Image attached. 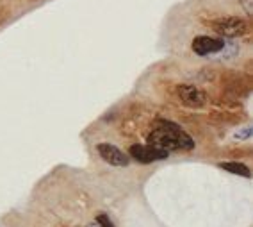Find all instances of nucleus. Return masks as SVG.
I'll list each match as a JSON object with an SVG mask.
<instances>
[{
    "instance_id": "20e7f679",
    "label": "nucleus",
    "mask_w": 253,
    "mask_h": 227,
    "mask_svg": "<svg viewBox=\"0 0 253 227\" xmlns=\"http://www.w3.org/2000/svg\"><path fill=\"white\" fill-rule=\"evenodd\" d=\"M96 150H98L100 158L104 159L105 163L113 165V167H126V165L130 163V158L123 150L111 145V143H98Z\"/></svg>"
},
{
    "instance_id": "39448f33",
    "label": "nucleus",
    "mask_w": 253,
    "mask_h": 227,
    "mask_svg": "<svg viewBox=\"0 0 253 227\" xmlns=\"http://www.w3.org/2000/svg\"><path fill=\"white\" fill-rule=\"evenodd\" d=\"M225 49V41L221 38H209V36H198L193 41V50L198 56H209L216 54L219 50Z\"/></svg>"
},
{
    "instance_id": "7ed1b4c3",
    "label": "nucleus",
    "mask_w": 253,
    "mask_h": 227,
    "mask_svg": "<svg viewBox=\"0 0 253 227\" xmlns=\"http://www.w3.org/2000/svg\"><path fill=\"white\" fill-rule=\"evenodd\" d=\"M130 156L136 161L139 163H154V161H161V159H166L168 158V152L166 150H161L157 147H152V145H132L130 147Z\"/></svg>"
},
{
    "instance_id": "6e6552de",
    "label": "nucleus",
    "mask_w": 253,
    "mask_h": 227,
    "mask_svg": "<svg viewBox=\"0 0 253 227\" xmlns=\"http://www.w3.org/2000/svg\"><path fill=\"white\" fill-rule=\"evenodd\" d=\"M96 222H98L100 227H114L113 220H111V218H109L107 215H104V213H100L98 217H96Z\"/></svg>"
},
{
    "instance_id": "0eeeda50",
    "label": "nucleus",
    "mask_w": 253,
    "mask_h": 227,
    "mask_svg": "<svg viewBox=\"0 0 253 227\" xmlns=\"http://www.w3.org/2000/svg\"><path fill=\"white\" fill-rule=\"evenodd\" d=\"M219 168H223V170H226V172H230V173L243 175V177H250V175H252L250 168L243 163H234V161H232V163H219Z\"/></svg>"
},
{
    "instance_id": "f03ea898",
    "label": "nucleus",
    "mask_w": 253,
    "mask_h": 227,
    "mask_svg": "<svg viewBox=\"0 0 253 227\" xmlns=\"http://www.w3.org/2000/svg\"><path fill=\"white\" fill-rule=\"evenodd\" d=\"M212 29L221 36L237 38L248 32V23L241 18H235V16H226V18H219L212 22Z\"/></svg>"
},
{
    "instance_id": "1a4fd4ad",
    "label": "nucleus",
    "mask_w": 253,
    "mask_h": 227,
    "mask_svg": "<svg viewBox=\"0 0 253 227\" xmlns=\"http://www.w3.org/2000/svg\"><path fill=\"white\" fill-rule=\"evenodd\" d=\"M250 136H252V127H246L244 131H239L237 134H235L237 140H246V138H250Z\"/></svg>"
},
{
    "instance_id": "423d86ee",
    "label": "nucleus",
    "mask_w": 253,
    "mask_h": 227,
    "mask_svg": "<svg viewBox=\"0 0 253 227\" xmlns=\"http://www.w3.org/2000/svg\"><path fill=\"white\" fill-rule=\"evenodd\" d=\"M176 93L180 97V100L185 106H191V108H200V106L205 104V93L202 90H198L196 86H191V84H182V86L176 88Z\"/></svg>"
},
{
    "instance_id": "f257e3e1",
    "label": "nucleus",
    "mask_w": 253,
    "mask_h": 227,
    "mask_svg": "<svg viewBox=\"0 0 253 227\" xmlns=\"http://www.w3.org/2000/svg\"><path fill=\"white\" fill-rule=\"evenodd\" d=\"M148 145L161 150H191L195 149V140L173 122L161 120L148 134Z\"/></svg>"
}]
</instances>
